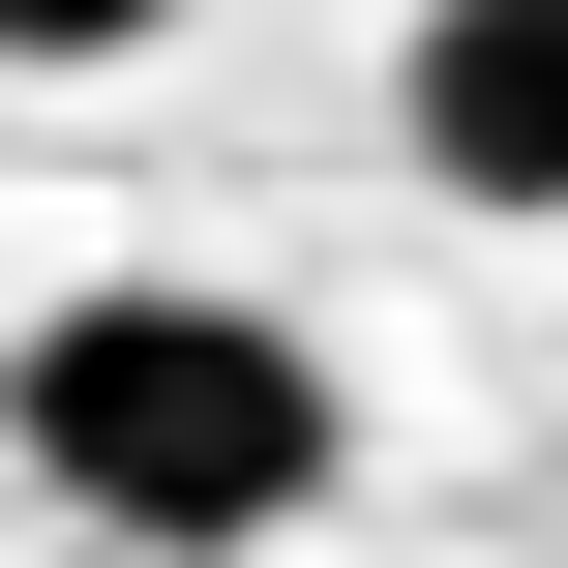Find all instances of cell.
<instances>
[{
  "label": "cell",
  "instance_id": "6da1fadb",
  "mask_svg": "<svg viewBox=\"0 0 568 568\" xmlns=\"http://www.w3.org/2000/svg\"><path fill=\"white\" fill-rule=\"evenodd\" d=\"M0 479L90 568H240V539H300V509L359 479V389H329L270 300H210V270H90V300L0 359Z\"/></svg>",
  "mask_w": 568,
  "mask_h": 568
},
{
  "label": "cell",
  "instance_id": "7a4b0ae2",
  "mask_svg": "<svg viewBox=\"0 0 568 568\" xmlns=\"http://www.w3.org/2000/svg\"><path fill=\"white\" fill-rule=\"evenodd\" d=\"M389 150L539 240L568 210V0H419V30H389Z\"/></svg>",
  "mask_w": 568,
  "mask_h": 568
},
{
  "label": "cell",
  "instance_id": "3957f363",
  "mask_svg": "<svg viewBox=\"0 0 568 568\" xmlns=\"http://www.w3.org/2000/svg\"><path fill=\"white\" fill-rule=\"evenodd\" d=\"M180 0H0V90H90V60H150Z\"/></svg>",
  "mask_w": 568,
  "mask_h": 568
},
{
  "label": "cell",
  "instance_id": "277c9868",
  "mask_svg": "<svg viewBox=\"0 0 568 568\" xmlns=\"http://www.w3.org/2000/svg\"><path fill=\"white\" fill-rule=\"evenodd\" d=\"M30 568H90V539H30Z\"/></svg>",
  "mask_w": 568,
  "mask_h": 568
}]
</instances>
